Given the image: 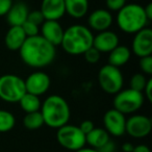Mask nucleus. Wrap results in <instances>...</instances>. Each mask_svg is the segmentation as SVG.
I'll list each match as a JSON object with an SVG mask.
<instances>
[{"label": "nucleus", "mask_w": 152, "mask_h": 152, "mask_svg": "<svg viewBox=\"0 0 152 152\" xmlns=\"http://www.w3.org/2000/svg\"><path fill=\"white\" fill-rule=\"evenodd\" d=\"M19 52L22 61L34 69L48 67L56 56L55 46L40 34L26 39Z\"/></svg>", "instance_id": "1"}, {"label": "nucleus", "mask_w": 152, "mask_h": 152, "mask_svg": "<svg viewBox=\"0 0 152 152\" xmlns=\"http://www.w3.org/2000/svg\"><path fill=\"white\" fill-rule=\"evenodd\" d=\"M93 40L94 34L89 27L75 24L64 30L61 46L68 54L80 55L93 47Z\"/></svg>", "instance_id": "2"}, {"label": "nucleus", "mask_w": 152, "mask_h": 152, "mask_svg": "<svg viewBox=\"0 0 152 152\" xmlns=\"http://www.w3.org/2000/svg\"><path fill=\"white\" fill-rule=\"evenodd\" d=\"M40 112L44 124L56 129L68 124L71 117L69 104L65 98L59 95L48 96L41 105Z\"/></svg>", "instance_id": "3"}, {"label": "nucleus", "mask_w": 152, "mask_h": 152, "mask_svg": "<svg viewBox=\"0 0 152 152\" xmlns=\"http://www.w3.org/2000/svg\"><path fill=\"white\" fill-rule=\"evenodd\" d=\"M118 27L125 34H134L147 27L149 20L144 12V7L137 3H126L117 15Z\"/></svg>", "instance_id": "4"}, {"label": "nucleus", "mask_w": 152, "mask_h": 152, "mask_svg": "<svg viewBox=\"0 0 152 152\" xmlns=\"http://www.w3.org/2000/svg\"><path fill=\"white\" fill-rule=\"evenodd\" d=\"M26 93L24 79L15 74L0 77V99L7 103H17Z\"/></svg>", "instance_id": "5"}, {"label": "nucleus", "mask_w": 152, "mask_h": 152, "mask_svg": "<svg viewBox=\"0 0 152 152\" xmlns=\"http://www.w3.org/2000/svg\"><path fill=\"white\" fill-rule=\"evenodd\" d=\"M144 95L142 92L134 91L132 89L121 90L115 95L114 108L123 115H130L137 112L144 104Z\"/></svg>", "instance_id": "6"}, {"label": "nucleus", "mask_w": 152, "mask_h": 152, "mask_svg": "<svg viewBox=\"0 0 152 152\" xmlns=\"http://www.w3.org/2000/svg\"><path fill=\"white\" fill-rule=\"evenodd\" d=\"M98 83L102 91L110 95H116L123 88L124 78L120 68L114 66L104 65L98 72Z\"/></svg>", "instance_id": "7"}, {"label": "nucleus", "mask_w": 152, "mask_h": 152, "mask_svg": "<svg viewBox=\"0 0 152 152\" xmlns=\"http://www.w3.org/2000/svg\"><path fill=\"white\" fill-rule=\"evenodd\" d=\"M56 140L63 148L71 151H77L86 146V135L78 126L66 124L56 131Z\"/></svg>", "instance_id": "8"}, {"label": "nucleus", "mask_w": 152, "mask_h": 152, "mask_svg": "<svg viewBox=\"0 0 152 152\" xmlns=\"http://www.w3.org/2000/svg\"><path fill=\"white\" fill-rule=\"evenodd\" d=\"M152 130V121L144 115H133L126 119L125 133L134 139H144Z\"/></svg>", "instance_id": "9"}, {"label": "nucleus", "mask_w": 152, "mask_h": 152, "mask_svg": "<svg viewBox=\"0 0 152 152\" xmlns=\"http://www.w3.org/2000/svg\"><path fill=\"white\" fill-rule=\"evenodd\" d=\"M104 129L110 135L122 137L125 133L126 117L115 108L108 110L103 116Z\"/></svg>", "instance_id": "10"}, {"label": "nucleus", "mask_w": 152, "mask_h": 152, "mask_svg": "<svg viewBox=\"0 0 152 152\" xmlns=\"http://www.w3.org/2000/svg\"><path fill=\"white\" fill-rule=\"evenodd\" d=\"M25 83V89L27 93L36 95L40 97L47 93L51 85V79L48 74L42 71L32 72L27 78L24 80Z\"/></svg>", "instance_id": "11"}, {"label": "nucleus", "mask_w": 152, "mask_h": 152, "mask_svg": "<svg viewBox=\"0 0 152 152\" xmlns=\"http://www.w3.org/2000/svg\"><path fill=\"white\" fill-rule=\"evenodd\" d=\"M131 50L140 58L152 54V29L145 27L134 34Z\"/></svg>", "instance_id": "12"}, {"label": "nucleus", "mask_w": 152, "mask_h": 152, "mask_svg": "<svg viewBox=\"0 0 152 152\" xmlns=\"http://www.w3.org/2000/svg\"><path fill=\"white\" fill-rule=\"evenodd\" d=\"M113 15L110 11L104 9H98L90 14L88 18V24L91 30L101 32L108 30L113 24Z\"/></svg>", "instance_id": "13"}, {"label": "nucleus", "mask_w": 152, "mask_h": 152, "mask_svg": "<svg viewBox=\"0 0 152 152\" xmlns=\"http://www.w3.org/2000/svg\"><path fill=\"white\" fill-rule=\"evenodd\" d=\"M40 36L48 41L53 46L61 45L64 36V28L58 23V21L45 20L40 26Z\"/></svg>", "instance_id": "14"}, {"label": "nucleus", "mask_w": 152, "mask_h": 152, "mask_svg": "<svg viewBox=\"0 0 152 152\" xmlns=\"http://www.w3.org/2000/svg\"><path fill=\"white\" fill-rule=\"evenodd\" d=\"M119 45V37L112 30L98 32L93 40V47L100 53H110Z\"/></svg>", "instance_id": "15"}, {"label": "nucleus", "mask_w": 152, "mask_h": 152, "mask_svg": "<svg viewBox=\"0 0 152 152\" xmlns=\"http://www.w3.org/2000/svg\"><path fill=\"white\" fill-rule=\"evenodd\" d=\"M40 12L45 20L58 21L65 16V0H42Z\"/></svg>", "instance_id": "16"}, {"label": "nucleus", "mask_w": 152, "mask_h": 152, "mask_svg": "<svg viewBox=\"0 0 152 152\" xmlns=\"http://www.w3.org/2000/svg\"><path fill=\"white\" fill-rule=\"evenodd\" d=\"M29 10L27 5L22 1H16L13 3L11 10L7 14V22L10 26H22L27 20Z\"/></svg>", "instance_id": "17"}, {"label": "nucleus", "mask_w": 152, "mask_h": 152, "mask_svg": "<svg viewBox=\"0 0 152 152\" xmlns=\"http://www.w3.org/2000/svg\"><path fill=\"white\" fill-rule=\"evenodd\" d=\"M27 39L21 26H10L4 38L5 47L10 51H19Z\"/></svg>", "instance_id": "18"}, {"label": "nucleus", "mask_w": 152, "mask_h": 152, "mask_svg": "<svg viewBox=\"0 0 152 152\" xmlns=\"http://www.w3.org/2000/svg\"><path fill=\"white\" fill-rule=\"evenodd\" d=\"M110 141V134L104 128L95 127L91 132H89L86 135V144H88L90 147L96 150L101 149Z\"/></svg>", "instance_id": "19"}, {"label": "nucleus", "mask_w": 152, "mask_h": 152, "mask_svg": "<svg viewBox=\"0 0 152 152\" xmlns=\"http://www.w3.org/2000/svg\"><path fill=\"white\" fill-rule=\"evenodd\" d=\"M66 14L74 19H81L89 11V0H65Z\"/></svg>", "instance_id": "20"}, {"label": "nucleus", "mask_w": 152, "mask_h": 152, "mask_svg": "<svg viewBox=\"0 0 152 152\" xmlns=\"http://www.w3.org/2000/svg\"><path fill=\"white\" fill-rule=\"evenodd\" d=\"M131 57V50L124 45H118L108 55V64L114 67L120 68L126 65Z\"/></svg>", "instance_id": "21"}, {"label": "nucleus", "mask_w": 152, "mask_h": 152, "mask_svg": "<svg viewBox=\"0 0 152 152\" xmlns=\"http://www.w3.org/2000/svg\"><path fill=\"white\" fill-rule=\"evenodd\" d=\"M18 103L20 104L22 110L25 112V114L39 112L41 110V105H42V102H41L39 96L32 95V94L27 93V92L24 94L23 97L20 99Z\"/></svg>", "instance_id": "22"}, {"label": "nucleus", "mask_w": 152, "mask_h": 152, "mask_svg": "<svg viewBox=\"0 0 152 152\" xmlns=\"http://www.w3.org/2000/svg\"><path fill=\"white\" fill-rule=\"evenodd\" d=\"M23 125L25 128L29 130H37L44 125V120L41 112H34L26 114L23 118Z\"/></svg>", "instance_id": "23"}, {"label": "nucleus", "mask_w": 152, "mask_h": 152, "mask_svg": "<svg viewBox=\"0 0 152 152\" xmlns=\"http://www.w3.org/2000/svg\"><path fill=\"white\" fill-rule=\"evenodd\" d=\"M15 116L9 110H0V132H9L15 127Z\"/></svg>", "instance_id": "24"}, {"label": "nucleus", "mask_w": 152, "mask_h": 152, "mask_svg": "<svg viewBox=\"0 0 152 152\" xmlns=\"http://www.w3.org/2000/svg\"><path fill=\"white\" fill-rule=\"evenodd\" d=\"M147 80L148 79L145 76V74L143 73L133 74L130 78V89L143 93V90L145 88L146 83H147Z\"/></svg>", "instance_id": "25"}, {"label": "nucleus", "mask_w": 152, "mask_h": 152, "mask_svg": "<svg viewBox=\"0 0 152 152\" xmlns=\"http://www.w3.org/2000/svg\"><path fill=\"white\" fill-rule=\"evenodd\" d=\"M21 27H22L24 34H26L27 38H30V37H34V36L40 34V26L36 25V24L31 23V22L27 21V20L24 22V24L21 26Z\"/></svg>", "instance_id": "26"}, {"label": "nucleus", "mask_w": 152, "mask_h": 152, "mask_svg": "<svg viewBox=\"0 0 152 152\" xmlns=\"http://www.w3.org/2000/svg\"><path fill=\"white\" fill-rule=\"evenodd\" d=\"M140 69L146 75L152 74V55L144 56L140 58Z\"/></svg>", "instance_id": "27"}, {"label": "nucleus", "mask_w": 152, "mask_h": 152, "mask_svg": "<svg viewBox=\"0 0 152 152\" xmlns=\"http://www.w3.org/2000/svg\"><path fill=\"white\" fill-rule=\"evenodd\" d=\"M83 55L85 56V59L89 64H96V63H98V61H99L101 53H100L96 48L91 47V48L88 49V50L86 51Z\"/></svg>", "instance_id": "28"}, {"label": "nucleus", "mask_w": 152, "mask_h": 152, "mask_svg": "<svg viewBox=\"0 0 152 152\" xmlns=\"http://www.w3.org/2000/svg\"><path fill=\"white\" fill-rule=\"evenodd\" d=\"M126 3L127 0H105V5L110 12H119Z\"/></svg>", "instance_id": "29"}, {"label": "nucleus", "mask_w": 152, "mask_h": 152, "mask_svg": "<svg viewBox=\"0 0 152 152\" xmlns=\"http://www.w3.org/2000/svg\"><path fill=\"white\" fill-rule=\"evenodd\" d=\"M27 21L31 22V23L36 24L38 26H41L43 24V22L45 21L44 17H43L42 13L39 11H32V12H29L28 14V17H27Z\"/></svg>", "instance_id": "30"}, {"label": "nucleus", "mask_w": 152, "mask_h": 152, "mask_svg": "<svg viewBox=\"0 0 152 152\" xmlns=\"http://www.w3.org/2000/svg\"><path fill=\"white\" fill-rule=\"evenodd\" d=\"M13 0H0V17H5L13 5Z\"/></svg>", "instance_id": "31"}, {"label": "nucleus", "mask_w": 152, "mask_h": 152, "mask_svg": "<svg viewBox=\"0 0 152 152\" xmlns=\"http://www.w3.org/2000/svg\"><path fill=\"white\" fill-rule=\"evenodd\" d=\"M79 129H80L81 131H83V133L85 135H87L89 132H91L92 130H93L94 128H95V125H94V122L91 120H85L83 121V122L80 123V125H79Z\"/></svg>", "instance_id": "32"}, {"label": "nucleus", "mask_w": 152, "mask_h": 152, "mask_svg": "<svg viewBox=\"0 0 152 152\" xmlns=\"http://www.w3.org/2000/svg\"><path fill=\"white\" fill-rule=\"evenodd\" d=\"M143 92H144L143 93L144 98H146L149 102H152V79L151 78H149L147 80V83H146Z\"/></svg>", "instance_id": "33"}, {"label": "nucleus", "mask_w": 152, "mask_h": 152, "mask_svg": "<svg viewBox=\"0 0 152 152\" xmlns=\"http://www.w3.org/2000/svg\"><path fill=\"white\" fill-rule=\"evenodd\" d=\"M99 152H115V144L112 141H110L108 143H106L101 149L98 150Z\"/></svg>", "instance_id": "34"}, {"label": "nucleus", "mask_w": 152, "mask_h": 152, "mask_svg": "<svg viewBox=\"0 0 152 152\" xmlns=\"http://www.w3.org/2000/svg\"><path fill=\"white\" fill-rule=\"evenodd\" d=\"M144 12H145V15L147 17V19L149 21L152 20V3H148L145 7H144Z\"/></svg>", "instance_id": "35"}, {"label": "nucleus", "mask_w": 152, "mask_h": 152, "mask_svg": "<svg viewBox=\"0 0 152 152\" xmlns=\"http://www.w3.org/2000/svg\"><path fill=\"white\" fill-rule=\"evenodd\" d=\"M132 152H151V150L146 145H139V146H134Z\"/></svg>", "instance_id": "36"}, {"label": "nucleus", "mask_w": 152, "mask_h": 152, "mask_svg": "<svg viewBox=\"0 0 152 152\" xmlns=\"http://www.w3.org/2000/svg\"><path fill=\"white\" fill-rule=\"evenodd\" d=\"M134 146L131 143H125L122 146V152H132Z\"/></svg>", "instance_id": "37"}, {"label": "nucleus", "mask_w": 152, "mask_h": 152, "mask_svg": "<svg viewBox=\"0 0 152 152\" xmlns=\"http://www.w3.org/2000/svg\"><path fill=\"white\" fill-rule=\"evenodd\" d=\"M75 152H99V151L96 149H93V148H91V147H83Z\"/></svg>", "instance_id": "38"}, {"label": "nucleus", "mask_w": 152, "mask_h": 152, "mask_svg": "<svg viewBox=\"0 0 152 152\" xmlns=\"http://www.w3.org/2000/svg\"><path fill=\"white\" fill-rule=\"evenodd\" d=\"M13 1H15L16 2V1H23V0H13Z\"/></svg>", "instance_id": "39"}, {"label": "nucleus", "mask_w": 152, "mask_h": 152, "mask_svg": "<svg viewBox=\"0 0 152 152\" xmlns=\"http://www.w3.org/2000/svg\"><path fill=\"white\" fill-rule=\"evenodd\" d=\"M115 152H122V151H115Z\"/></svg>", "instance_id": "40"}, {"label": "nucleus", "mask_w": 152, "mask_h": 152, "mask_svg": "<svg viewBox=\"0 0 152 152\" xmlns=\"http://www.w3.org/2000/svg\"><path fill=\"white\" fill-rule=\"evenodd\" d=\"M134 1H137V0H134Z\"/></svg>", "instance_id": "41"}]
</instances>
